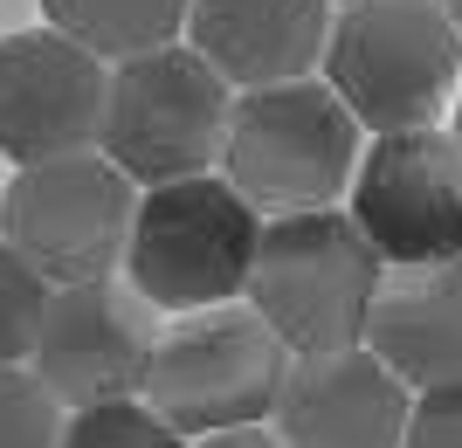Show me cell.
Instances as JSON below:
<instances>
[{"label":"cell","mask_w":462,"mask_h":448,"mask_svg":"<svg viewBox=\"0 0 462 448\" xmlns=\"http://www.w3.org/2000/svg\"><path fill=\"white\" fill-rule=\"evenodd\" d=\"M263 207L228 173H193L138 194L125 276L152 311H214L249 297V270L263 249Z\"/></svg>","instance_id":"6da1fadb"},{"label":"cell","mask_w":462,"mask_h":448,"mask_svg":"<svg viewBox=\"0 0 462 448\" xmlns=\"http://www.w3.org/2000/svg\"><path fill=\"white\" fill-rule=\"evenodd\" d=\"M325 83L380 132H421L462 90V28L442 0H352L331 21Z\"/></svg>","instance_id":"7a4b0ae2"},{"label":"cell","mask_w":462,"mask_h":448,"mask_svg":"<svg viewBox=\"0 0 462 448\" xmlns=\"http://www.w3.org/2000/svg\"><path fill=\"white\" fill-rule=\"evenodd\" d=\"M380 276V249L359 234L346 207L270 215L249 270V304L276 325L290 352H346L366 345Z\"/></svg>","instance_id":"3957f363"},{"label":"cell","mask_w":462,"mask_h":448,"mask_svg":"<svg viewBox=\"0 0 462 448\" xmlns=\"http://www.w3.org/2000/svg\"><path fill=\"white\" fill-rule=\"evenodd\" d=\"M359 117L346 97L318 77L270 83V90H235L228 152L221 173L263 207V215H304V207H338L359 173Z\"/></svg>","instance_id":"277c9868"},{"label":"cell","mask_w":462,"mask_h":448,"mask_svg":"<svg viewBox=\"0 0 462 448\" xmlns=\"http://www.w3.org/2000/svg\"><path fill=\"white\" fill-rule=\"evenodd\" d=\"M297 352L276 338V325L255 304H214L187 311L173 332H159L152 372H145V407L173 421L180 434H228L276 421L283 379Z\"/></svg>","instance_id":"5b68a950"},{"label":"cell","mask_w":462,"mask_h":448,"mask_svg":"<svg viewBox=\"0 0 462 448\" xmlns=\"http://www.w3.org/2000/svg\"><path fill=\"white\" fill-rule=\"evenodd\" d=\"M228 117H235V83L193 41H166L152 56L111 62L104 152L138 187L214 173V159L228 152Z\"/></svg>","instance_id":"8992f818"},{"label":"cell","mask_w":462,"mask_h":448,"mask_svg":"<svg viewBox=\"0 0 462 448\" xmlns=\"http://www.w3.org/2000/svg\"><path fill=\"white\" fill-rule=\"evenodd\" d=\"M132 221H138V179L111 152L14 166L7 194H0V242L28 255L49 276V290L111 276L132 249Z\"/></svg>","instance_id":"52a82bcc"},{"label":"cell","mask_w":462,"mask_h":448,"mask_svg":"<svg viewBox=\"0 0 462 448\" xmlns=\"http://www.w3.org/2000/svg\"><path fill=\"white\" fill-rule=\"evenodd\" d=\"M346 215L380 249L386 270L462 255V138L442 124L380 132L359 152Z\"/></svg>","instance_id":"ba28073f"},{"label":"cell","mask_w":462,"mask_h":448,"mask_svg":"<svg viewBox=\"0 0 462 448\" xmlns=\"http://www.w3.org/2000/svg\"><path fill=\"white\" fill-rule=\"evenodd\" d=\"M111 69L62 28L0 35V159L42 166L69 152H104Z\"/></svg>","instance_id":"9c48e42d"},{"label":"cell","mask_w":462,"mask_h":448,"mask_svg":"<svg viewBox=\"0 0 462 448\" xmlns=\"http://www.w3.org/2000/svg\"><path fill=\"white\" fill-rule=\"evenodd\" d=\"M152 304L117 283H56L49 311H42V338L28 366L42 372V387L62 407H97V400H138L145 372H152Z\"/></svg>","instance_id":"30bf717a"},{"label":"cell","mask_w":462,"mask_h":448,"mask_svg":"<svg viewBox=\"0 0 462 448\" xmlns=\"http://www.w3.org/2000/svg\"><path fill=\"white\" fill-rule=\"evenodd\" d=\"M414 387L373 345L297 352L276 400V434L290 448H401Z\"/></svg>","instance_id":"8fae6325"},{"label":"cell","mask_w":462,"mask_h":448,"mask_svg":"<svg viewBox=\"0 0 462 448\" xmlns=\"http://www.w3.org/2000/svg\"><path fill=\"white\" fill-rule=\"evenodd\" d=\"M331 21V0H193L187 41L235 90H270L325 62Z\"/></svg>","instance_id":"7c38bea8"},{"label":"cell","mask_w":462,"mask_h":448,"mask_svg":"<svg viewBox=\"0 0 462 448\" xmlns=\"http://www.w3.org/2000/svg\"><path fill=\"white\" fill-rule=\"evenodd\" d=\"M366 345L401 372L414 393L462 379V255L448 262H401L380 276Z\"/></svg>","instance_id":"4fadbf2b"},{"label":"cell","mask_w":462,"mask_h":448,"mask_svg":"<svg viewBox=\"0 0 462 448\" xmlns=\"http://www.w3.org/2000/svg\"><path fill=\"white\" fill-rule=\"evenodd\" d=\"M42 14H49V28L83 41L90 56L132 62L187 35L193 0H42Z\"/></svg>","instance_id":"5bb4252c"},{"label":"cell","mask_w":462,"mask_h":448,"mask_svg":"<svg viewBox=\"0 0 462 448\" xmlns=\"http://www.w3.org/2000/svg\"><path fill=\"white\" fill-rule=\"evenodd\" d=\"M62 448H187V434L159 421L145 400H97V407H69Z\"/></svg>","instance_id":"9a60e30c"},{"label":"cell","mask_w":462,"mask_h":448,"mask_svg":"<svg viewBox=\"0 0 462 448\" xmlns=\"http://www.w3.org/2000/svg\"><path fill=\"white\" fill-rule=\"evenodd\" d=\"M42 311H49V276L21 249L0 242V366H28L35 359Z\"/></svg>","instance_id":"2e32d148"},{"label":"cell","mask_w":462,"mask_h":448,"mask_svg":"<svg viewBox=\"0 0 462 448\" xmlns=\"http://www.w3.org/2000/svg\"><path fill=\"white\" fill-rule=\"evenodd\" d=\"M69 414L35 366H0V448H62Z\"/></svg>","instance_id":"e0dca14e"},{"label":"cell","mask_w":462,"mask_h":448,"mask_svg":"<svg viewBox=\"0 0 462 448\" xmlns=\"http://www.w3.org/2000/svg\"><path fill=\"white\" fill-rule=\"evenodd\" d=\"M401 448H462V379L456 387L414 393V414H407V442Z\"/></svg>","instance_id":"ac0fdd59"},{"label":"cell","mask_w":462,"mask_h":448,"mask_svg":"<svg viewBox=\"0 0 462 448\" xmlns=\"http://www.w3.org/2000/svg\"><path fill=\"white\" fill-rule=\"evenodd\" d=\"M193 448H290L283 434H270L263 428V421H255V428H228V434H200V442Z\"/></svg>","instance_id":"d6986e66"},{"label":"cell","mask_w":462,"mask_h":448,"mask_svg":"<svg viewBox=\"0 0 462 448\" xmlns=\"http://www.w3.org/2000/svg\"><path fill=\"white\" fill-rule=\"evenodd\" d=\"M442 7H448V21H456V28H462V0H442Z\"/></svg>","instance_id":"ffe728a7"},{"label":"cell","mask_w":462,"mask_h":448,"mask_svg":"<svg viewBox=\"0 0 462 448\" xmlns=\"http://www.w3.org/2000/svg\"><path fill=\"white\" fill-rule=\"evenodd\" d=\"M448 132H456V138H462V90H456V124H448Z\"/></svg>","instance_id":"44dd1931"},{"label":"cell","mask_w":462,"mask_h":448,"mask_svg":"<svg viewBox=\"0 0 462 448\" xmlns=\"http://www.w3.org/2000/svg\"><path fill=\"white\" fill-rule=\"evenodd\" d=\"M338 7H352V0H338Z\"/></svg>","instance_id":"7402d4cb"}]
</instances>
